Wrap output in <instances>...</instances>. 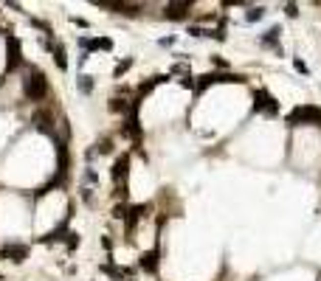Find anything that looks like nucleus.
<instances>
[{"label": "nucleus", "instance_id": "nucleus-1", "mask_svg": "<svg viewBox=\"0 0 321 281\" xmlns=\"http://www.w3.org/2000/svg\"><path fill=\"white\" fill-rule=\"evenodd\" d=\"M48 93H51L48 76L37 65H28L25 67V79H23V96L28 101H43L48 99Z\"/></svg>", "mask_w": 321, "mask_h": 281}, {"label": "nucleus", "instance_id": "nucleus-2", "mask_svg": "<svg viewBox=\"0 0 321 281\" xmlns=\"http://www.w3.org/2000/svg\"><path fill=\"white\" fill-rule=\"evenodd\" d=\"M287 127H321V107L316 104H298L285 115Z\"/></svg>", "mask_w": 321, "mask_h": 281}, {"label": "nucleus", "instance_id": "nucleus-3", "mask_svg": "<svg viewBox=\"0 0 321 281\" xmlns=\"http://www.w3.org/2000/svg\"><path fill=\"white\" fill-rule=\"evenodd\" d=\"M248 76L245 73H234V70H214V73H203V76H197V85H195V93L200 96L206 87L211 85H245Z\"/></svg>", "mask_w": 321, "mask_h": 281}, {"label": "nucleus", "instance_id": "nucleus-4", "mask_svg": "<svg viewBox=\"0 0 321 281\" xmlns=\"http://www.w3.org/2000/svg\"><path fill=\"white\" fill-rule=\"evenodd\" d=\"M54 149H57V174L51 177L54 186H65L68 183V174H70V149H68V138H59L54 135Z\"/></svg>", "mask_w": 321, "mask_h": 281}, {"label": "nucleus", "instance_id": "nucleus-5", "mask_svg": "<svg viewBox=\"0 0 321 281\" xmlns=\"http://www.w3.org/2000/svg\"><path fill=\"white\" fill-rule=\"evenodd\" d=\"M253 112L268 115V118H276V115H279V101H276L265 87L253 90Z\"/></svg>", "mask_w": 321, "mask_h": 281}, {"label": "nucleus", "instance_id": "nucleus-6", "mask_svg": "<svg viewBox=\"0 0 321 281\" xmlns=\"http://www.w3.org/2000/svg\"><path fill=\"white\" fill-rule=\"evenodd\" d=\"M31 124H34L40 132L46 135H57V115H54V110H48V107H37L34 115H31Z\"/></svg>", "mask_w": 321, "mask_h": 281}, {"label": "nucleus", "instance_id": "nucleus-7", "mask_svg": "<svg viewBox=\"0 0 321 281\" xmlns=\"http://www.w3.org/2000/svg\"><path fill=\"white\" fill-rule=\"evenodd\" d=\"M23 65V45H20V40L17 37H6V73H12V70H17V67Z\"/></svg>", "mask_w": 321, "mask_h": 281}, {"label": "nucleus", "instance_id": "nucleus-8", "mask_svg": "<svg viewBox=\"0 0 321 281\" xmlns=\"http://www.w3.org/2000/svg\"><path fill=\"white\" fill-rule=\"evenodd\" d=\"M82 54L91 56L93 51H110L113 48V40L110 37H88V34H79V40H76Z\"/></svg>", "mask_w": 321, "mask_h": 281}, {"label": "nucleus", "instance_id": "nucleus-9", "mask_svg": "<svg viewBox=\"0 0 321 281\" xmlns=\"http://www.w3.org/2000/svg\"><path fill=\"white\" fill-rule=\"evenodd\" d=\"M70 216H73V205H68V214H65V219H62V222L57 225V228H54V231H51V234H46V236H40V242H43V245H54V242H65V239H68V222H70Z\"/></svg>", "mask_w": 321, "mask_h": 281}, {"label": "nucleus", "instance_id": "nucleus-10", "mask_svg": "<svg viewBox=\"0 0 321 281\" xmlns=\"http://www.w3.org/2000/svg\"><path fill=\"white\" fill-rule=\"evenodd\" d=\"M0 256L6 259V261L23 264L25 259H28V245H23V242H6V245L0 247Z\"/></svg>", "mask_w": 321, "mask_h": 281}, {"label": "nucleus", "instance_id": "nucleus-11", "mask_svg": "<svg viewBox=\"0 0 321 281\" xmlns=\"http://www.w3.org/2000/svg\"><path fill=\"white\" fill-rule=\"evenodd\" d=\"M102 9H113L115 14H127V17H138L141 14V3H124V0H99Z\"/></svg>", "mask_w": 321, "mask_h": 281}, {"label": "nucleus", "instance_id": "nucleus-12", "mask_svg": "<svg viewBox=\"0 0 321 281\" xmlns=\"http://www.w3.org/2000/svg\"><path fill=\"white\" fill-rule=\"evenodd\" d=\"M121 135L130 138L136 146H141V141H144V130H141V124H138V115H127L124 121H121Z\"/></svg>", "mask_w": 321, "mask_h": 281}, {"label": "nucleus", "instance_id": "nucleus-13", "mask_svg": "<svg viewBox=\"0 0 321 281\" xmlns=\"http://www.w3.org/2000/svg\"><path fill=\"white\" fill-rule=\"evenodd\" d=\"M127 172H130V155H118L115 157L113 169H110V177H113L115 186H127Z\"/></svg>", "mask_w": 321, "mask_h": 281}, {"label": "nucleus", "instance_id": "nucleus-14", "mask_svg": "<svg viewBox=\"0 0 321 281\" xmlns=\"http://www.w3.org/2000/svg\"><path fill=\"white\" fill-rule=\"evenodd\" d=\"M189 11H192V3H189V0H183V3H166V6H163V17H166V20H186Z\"/></svg>", "mask_w": 321, "mask_h": 281}, {"label": "nucleus", "instance_id": "nucleus-15", "mask_svg": "<svg viewBox=\"0 0 321 281\" xmlns=\"http://www.w3.org/2000/svg\"><path fill=\"white\" fill-rule=\"evenodd\" d=\"M158 247L155 250H144L141 253V259H138V267L141 270H147V273H158Z\"/></svg>", "mask_w": 321, "mask_h": 281}, {"label": "nucleus", "instance_id": "nucleus-16", "mask_svg": "<svg viewBox=\"0 0 321 281\" xmlns=\"http://www.w3.org/2000/svg\"><path fill=\"white\" fill-rule=\"evenodd\" d=\"M279 37H282V28L279 25H274V28H268L265 34H259V45L262 48H279Z\"/></svg>", "mask_w": 321, "mask_h": 281}, {"label": "nucleus", "instance_id": "nucleus-17", "mask_svg": "<svg viewBox=\"0 0 321 281\" xmlns=\"http://www.w3.org/2000/svg\"><path fill=\"white\" fill-rule=\"evenodd\" d=\"M54 65L59 67V70H68V54H65V45L59 43V45H54Z\"/></svg>", "mask_w": 321, "mask_h": 281}, {"label": "nucleus", "instance_id": "nucleus-18", "mask_svg": "<svg viewBox=\"0 0 321 281\" xmlns=\"http://www.w3.org/2000/svg\"><path fill=\"white\" fill-rule=\"evenodd\" d=\"M104 273V276H110V279H115V281H121V279H127V270H118L115 267V264H110V261H107V264H102V267H99Z\"/></svg>", "mask_w": 321, "mask_h": 281}, {"label": "nucleus", "instance_id": "nucleus-19", "mask_svg": "<svg viewBox=\"0 0 321 281\" xmlns=\"http://www.w3.org/2000/svg\"><path fill=\"white\" fill-rule=\"evenodd\" d=\"M107 107H110V112H124V118L130 115V101L118 99V96H115V99H110V104H107Z\"/></svg>", "mask_w": 321, "mask_h": 281}, {"label": "nucleus", "instance_id": "nucleus-20", "mask_svg": "<svg viewBox=\"0 0 321 281\" xmlns=\"http://www.w3.org/2000/svg\"><path fill=\"white\" fill-rule=\"evenodd\" d=\"M76 87H79V93L91 96V93H93V76H88V73H79V82H76Z\"/></svg>", "mask_w": 321, "mask_h": 281}, {"label": "nucleus", "instance_id": "nucleus-21", "mask_svg": "<svg viewBox=\"0 0 321 281\" xmlns=\"http://www.w3.org/2000/svg\"><path fill=\"white\" fill-rule=\"evenodd\" d=\"M265 17V6H251L245 11V22H259Z\"/></svg>", "mask_w": 321, "mask_h": 281}, {"label": "nucleus", "instance_id": "nucleus-22", "mask_svg": "<svg viewBox=\"0 0 321 281\" xmlns=\"http://www.w3.org/2000/svg\"><path fill=\"white\" fill-rule=\"evenodd\" d=\"M113 152V138H99L96 144V155H110Z\"/></svg>", "mask_w": 321, "mask_h": 281}, {"label": "nucleus", "instance_id": "nucleus-23", "mask_svg": "<svg viewBox=\"0 0 321 281\" xmlns=\"http://www.w3.org/2000/svg\"><path fill=\"white\" fill-rule=\"evenodd\" d=\"M130 67H133V56H124V59H121V62L115 65L113 76H115V79H118V76H124V73H127V70H130Z\"/></svg>", "mask_w": 321, "mask_h": 281}, {"label": "nucleus", "instance_id": "nucleus-24", "mask_svg": "<svg viewBox=\"0 0 321 281\" xmlns=\"http://www.w3.org/2000/svg\"><path fill=\"white\" fill-rule=\"evenodd\" d=\"M127 214H130V205H124V202L113 208V216H115V219H127Z\"/></svg>", "mask_w": 321, "mask_h": 281}, {"label": "nucleus", "instance_id": "nucleus-25", "mask_svg": "<svg viewBox=\"0 0 321 281\" xmlns=\"http://www.w3.org/2000/svg\"><path fill=\"white\" fill-rule=\"evenodd\" d=\"M65 245H68V250H76V245H79V234H76V231H70L68 239H65Z\"/></svg>", "mask_w": 321, "mask_h": 281}, {"label": "nucleus", "instance_id": "nucleus-26", "mask_svg": "<svg viewBox=\"0 0 321 281\" xmlns=\"http://www.w3.org/2000/svg\"><path fill=\"white\" fill-rule=\"evenodd\" d=\"M293 67H296L301 76H307V73H310V70H307V62H304V59H298V56L293 59Z\"/></svg>", "mask_w": 321, "mask_h": 281}, {"label": "nucleus", "instance_id": "nucleus-27", "mask_svg": "<svg viewBox=\"0 0 321 281\" xmlns=\"http://www.w3.org/2000/svg\"><path fill=\"white\" fill-rule=\"evenodd\" d=\"M285 14L290 17V20H296V17H298V6H296V3H287V6H285Z\"/></svg>", "mask_w": 321, "mask_h": 281}, {"label": "nucleus", "instance_id": "nucleus-28", "mask_svg": "<svg viewBox=\"0 0 321 281\" xmlns=\"http://www.w3.org/2000/svg\"><path fill=\"white\" fill-rule=\"evenodd\" d=\"M85 183H88V186H93V183H96V169H93V166L85 169Z\"/></svg>", "mask_w": 321, "mask_h": 281}, {"label": "nucleus", "instance_id": "nucleus-29", "mask_svg": "<svg viewBox=\"0 0 321 281\" xmlns=\"http://www.w3.org/2000/svg\"><path fill=\"white\" fill-rule=\"evenodd\" d=\"M211 65L217 67V70H226V67H229V62H226L223 56H211Z\"/></svg>", "mask_w": 321, "mask_h": 281}, {"label": "nucleus", "instance_id": "nucleus-30", "mask_svg": "<svg viewBox=\"0 0 321 281\" xmlns=\"http://www.w3.org/2000/svg\"><path fill=\"white\" fill-rule=\"evenodd\" d=\"M70 22H73V25H79V28H88V25H91L85 17H70Z\"/></svg>", "mask_w": 321, "mask_h": 281}, {"label": "nucleus", "instance_id": "nucleus-31", "mask_svg": "<svg viewBox=\"0 0 321 281\" xmlns=\"http://www.w3.org/2000/svg\"><path fill=\"white\" fill-rule=\"evenodd\" d=\"M175 40H178V37H163V40H160V45H163V48H169V45H175Z\"/></svg>", "mask_w": 321, "mask_h": 281}, {"label": "nucleus", "instance_id": "nucleus-32", "mask_svg": "<svg viewBox=\"0 0 321 281\" xmlns=\"http://www.w3.org/2000/svg\"><path fill=\"white\" fill-rule=\"evenodd\" d=\"M102 247H104V250H113V242H110L107 236H102Z\"/></svg>", "mask_w": 321, "mask_h": 281}]
</instances>
